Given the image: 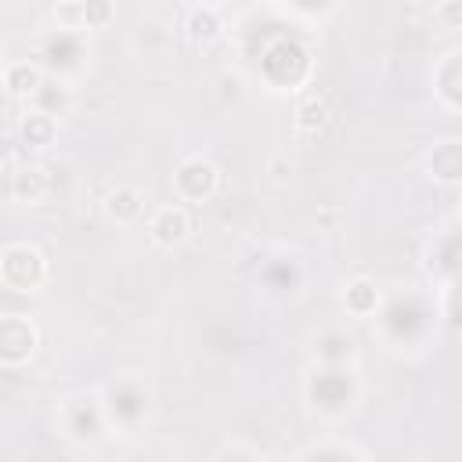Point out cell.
Listing matches in <instances>:
<instances>
[{"label": "cell", "instance_id": "obj_1", "mask_svg": "<svg viewBox=\"0 0 462 462\" xmlns=\"http://www.w3.org/2000/svg\"><path fill=\"white\" fill-rule=\"evenodd\" d=\"M47 278V260L29 242H7L0 253V282L14 292H36Z\"/></svg>", "mask_w": 462, "mask_h": 462}, {"label": "cell", "instance_id": "obj_2", "mask_svg": "<svg viewBox=\"0 0 462 462\" xmlns=\"http://www.w3.org/2000/svg\"><path fill=\"white\" fill-rule=\"evenodd\" d=\"M220 188V170L206 155H188L173 173V191L180 202H209Z\"/></svg>", "mask_w": 462, "mask_h": 462}, {"label": "cell", "instance_id": "obj_3", "mask_svg": "<svg viewBox=\"0 0 462 462\" xmlns=\"http://www.w3.org/2000/svg\"><path fill=\"white\" fill-rule=\"evenodd\" d=\"M40 346V328L22 318V314H7L0 321V361L4 368H22Z\"/></svg>", "mask_w": 462, "mask_h": 462}, {"label": "cell", "instance_id": "obj_4", "mask_svg": "<svg viewBox=\"0 0 462 462\" xmlns=\"http://www.w3.org/2000/svg\"><path fill=\"white\" fill-rule=\"evenodd\" d=\"M188 235H191V217H188V209H184L180 202L159 206V209L152 213V220H148V238H152L155 245H162V249L184 245Z\"/></svg>", "mask_w": 462, "mask_h": 462}, {"label": "cell", "instance_id": "obj_5", "mask_svg": "<svg viewBox=\"0 0 462 462\" xmlns=\"http://www.w3.org/2000/svg\"><path fill=\"white\" fill-rule=\"evenodd\" d=\"M7 166H11V173H7V191H11V199L14 202H40L47 191H51V177H47V170L40 166V162H22V166H14L11 159H7Z\"/></svg>", "mask_w": 462, "mask_h": 462}, {"label": "cell", "instance_id": "obj_6", "mask_svg": "<svg viewBox=\"0 0 462 462\" xmlns=\"http://www.w3.org/2000/svg\"><path fill=\"white\" fill-rule=\"evenodd\" d=\"M426 170L440 184H458L462 180V141H455V137L437 141L426 155Z\"/></svg>", "mask_w": 462, "mask_h": 462}, {"label": "cell", "instance_id": "obj_7", "mask_svg": "<svg viewBox=\"0 0 462 462\" xmlns=\"http://www.w3.org/2000/svg\"><path fill=\"white\" fill-rule=\"evenodd\" d=\"M18 137H22L25 148L43 152V148H51L54 137H58V119L47 116V112H40V108H29V112L18 119Z\"/></svg>", "mask_w": 462, "mask_h": 462}, {"label": "cell", "instance_id": "obj_8", "mask_svg": "<svg viewBox=\"0 0 462 462\" xmlns=\"http://www.w3.org/2000/svg\"><path fill=\"white\" fill-rule=\"evenodd\" d=\"M141 209H144V195L137 188H130V184H119V188H112L105 195V217L112 224H123L126 227V224H134L141 217Z\"/></svg>", "mask_w": 462, "mask_h": 462}, {"label": "cell", "instance_id": "obj_9", "mask_svg": "<svg viewBox=\"0 0 462 462\" xmlns=\"http://www.w3.org/2000/svg\"><path fill=\"white\" fill-rule=\"evenodd\" d=\"M40 87H43V69L40 65H32V61H11L4 69V90L11 97H25L29 101Z\"/></svg>", "mask_w": 462, "mask_h": 462}, {"label": "cell", "instance_id": "obj_10", "mask_svg": "<svg viewBox=\"0 0 462 462\" xmlns=\"http://www.w3.org/2000/svg\"><path fill=\"white\" fill-rule=\"evenodd\" d=\"M343 307H346V314H354V318L375 314V307H379V289H375V282H372V278H350V282L343 285Z\"/></svg>", "mask_w": 462, "mask_h": 462}, {"label": "cell", "instance_id": "obj_11", "mask_svg": "<svg viewBox=\"0 0 462 462\" xmlns=\"http://www.w3.org/2000/svg\"><path fill=\"white\" fill-rule=\"evenodd\" d=\"M184 29H188V40L191 43H213L217 36H220V29H224V22H220V14H217V7H209V4H199V7H191L188 11V22H184Z\"/></svg>", "mask_w": 462, "mask_h": 462}, {"label": "cell", "instance_id": "obj_12", "mask_svg": "<svg viewBox=\"0 0 462 462\" xmlns=\"http://www.w3.org/2000/svg\"><path fill=\"white\" fill-rule=\"evenodd\" d=\"M29 105L40 108V112H47V116H54V119H61V116L72 108V90H69L65 83H47V79H43V87L29 97Z\"/></svg>", "mask_w": 462, "mask_h": 462}, {"label": "cell", "instance_id": "obj_13", "mask_svg": "<svg viewBox=\"0 0 462 462\" xmlns=\"http://www.w3.org/2000/svg\"><path fill=\"white\" fill-rule=\"evenodd\" d=\"M296 458H303V462H310V458H318V462H325V458H343V462H346V458H368V451L336 440V444H310V448H303Z\"/></svg>", "mask_w": 462, "mask_h": 462}, {"label": "cell", "instance_id": "obj_14", "mask_svg": "<svg viewBox=\"0 0 462 462\" xmlns=\"http://www.w3.org/2000/svg\"><path fill=\"white\" fill-rule=\"evenodd\" d=\"M325 119H328V105H325L321 97H307V101L296 108V130H300V134H314V130H321Z\"/></svg>", "mask_w": 462, "mask_h": 462}, {"label": "cell", "instance_id": "obj_15", "mask_svg": "<svg viewBox=\"0 0 462 462\" xmlns=\"http://www.w3.org/2000/svg\"><path fill=\"white\" fill-rule=\"evenodd\" d=\"M54 22H58L61 32H79V29H87L83 0H54Z\"/></svg>", "mask_w": 462, "mask_h": 462}, {"label": "cell", "instance_id": "obj_16", "mask_svg": "<svg viewBox=\"0 0 462 462\" xmlns=\"http://www.w3.org/2000/svg\"><path fill=\"white\" fill-rule=\"evenodd\" d=\"M87 29H108L116 22V0H83Z\"/></svg>", "mask_w": 462, "mask_h": 462}, {"label": "cell", "instance_id": "obj_17", "mask_svg": "<svg viewBox=\"0 0 462 462\" xmlns=\"http://www.w3.org/2000/svg\"><path fill=\"white\" fill-rule=\"evenodd\" d=\"M437 18H440L448 29L462 25V0H440V7H437Z\"/></svg>", "mask_w": 462, "mask_h": 462}, {"label": "cell", "instance_id": "obj_18", "mask_svg": "<svg viewBox=\"0 0 462 462\" xmlns=\"http://www.w3.org/2000/svg\"><path fill=\"white\" fill-rule=\"evenodd\" d=\"M217 458H260V448H245V444H224L217 451Z\"/></svg>", "mask_w": 462, "mask_h": 462}, {"label": "cell", "instance_id": "obj_19", "mask_svg": "<svg viewBox=\"0 0 462 462\" xmlns=\"http://www.w3.org/2000/svg\"><path fill=\"white\" fill-rule=\"evenodd\" d=\"M267 170H271V177H274V180H285V177H289V173H292V162H285V159H282V155H274V159H271V166H267Z\"/></svg>", "mask_w": 462, "mask_h": 462}]
</instances>
